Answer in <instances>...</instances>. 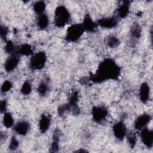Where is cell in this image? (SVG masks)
<instances>
[{
	"instance_id": "20",
	"label": "cell",
	"mask_w": 153,
	"mask_h": 153,
	"mask_svg": "<svg viewBox=\"0 0 153 153\" xmlns=\"http://www.w3.org/2000/svg\"><path fill=\"white\" fill-rule=\"evenodd\" d=\"M3 124L6 128H10L14 124V120L10 112H5L3 116Z\"/></svg>"
},
{
	"instance_id": "10",
	"label": "cell",
	"mask_w": 153,
	"mask_h": 153,
	"mask_svg": "<svg viewBox=\"0 0 153 153\" xmlns=\"http://www.w3.org/2000/svg\"><path fill=\"white\" fill-rule=\"evenodd\" d=\"M112 130L115 137L120 140H122L126 136V127L123 121L115 123L113 126Z\"/></svg>"
},
{
	"instance_id": "22",
	"label": "cell",
	"mask_w": 153,
	"mask_h": 153,
	"mask_svg": "<svg viewBox=\"0 0 153 153\" xmlns=\"http://www.w3.org/2000/svg\"><path fill=\"white\" fill-rule=\"evenodd\" d=\"M79 100V96H78V93L76 91H74L71 95L70 96L69 98V102L68 104L71 106V109L72 107L78 106V102Z\"/></svg>"
},
{
	"instance_id": "14",
	"label": "cell",
	"mask_w": 153,
	"mask_h": 153,
	"mask_svg": "<svg viewBox=\"0 0 153 153\" xmlns=\"http://www.w3.org/2000/svg\"><path fill=\"white\" fill-rule=\"evenodd\" d=\"M51 123V120L48 115L42 114L39 121V129L42 133H45L49 128Z\"/></svg>"
},
{
	"instance_id": "29",
	"label": "cell",
	"mask_w": 153,
	"mask_h": 153,
	"mask_svg": "<svg viewBox=\"0 0 153 153\" xmlns=\"http://www.w3.org/2000/svg\"><path fill=\"white\" fill-rule=\"evenodd\" d=\"M19 143L15 136H13L10 140V145H9V149L10 150H16L19 146Z\"/></svg>"
},
{
	"instance_id": "30",
	"label": "cell",
	"mask_w": 153,
	"mask_h": 153,
	"mask_svg": "<svg viewBox=\"0 0 153 153\" xmlns=\"http://www.w3.org/2000/svg\"><path fill=\"white\" fill-rule=\"evenodd\" d=\"M53 141L50 147V151L51 152H57L59 149V139H53Z\"/></svg>"
},
{
	"instance_id": "7",
	"label": "cell",
	"mask_w": 153,
	"mask_h": 153,
	"mask_svg": "<svg viewBox=\"0 0 153 153\" xmlns=\"http://www.w3.org/2000/svg\"><path fill=\"white\" fill-rule=\"evenodd\" d=\"M97 26L103 28L111 29L115 27L118 24V17L116 16H111L100 19L97 22Z\"/></svg>"
},
{
	"instance_id": "15",
	"label": "cell",
	"mask_w": 153,
	"mask_h": 153,
	"mask_svg": "<svg viewBox=\"0 0 153 153\" xmlns=\"http://www.w3.org/2000/svg\"><path fill=\"white\" fill-rule=\"evenodd\" d=\"M130 3L128 1H125L122 2V4L119 6L117 9V15L119 17L123 19L126 17L129 13Z\"/></svg>"
},
{
	"instance_id": "9",
	"label": "cell",
	"mask_w": 153,
	"mask_h": 153,
	"mask_svg": "<svg viewBox=\"0 0 153 153\" xmlns=\"http://www.w3.org/2000/svg\"><path fill=\"white\" fill-rule=\"evenodd\" d=\"M151 120V117L149 114L144 113L137 117L134 121V128L137 130H142L146 127V126Z\"/></svg>"
},
{
	"instance_id": "4",
	"label": "cell",
	"mask_w": 153,
	"mask_h": 153,
	"mask_svg": "<svg viewBox=\"0 0 153 153\" xmlns=\"http://www.w3.org/2000/svg\"><path fill=\"white\" fill-rule=\"evenodd\" d=\"M47 61V56L45 53L41 51L32 54L29 62V67L32 70L42 69Z\"/></svg>"
},
{
	"instance_id": "26",
	"label": "cell",
	"mask_w": 153,
	"mask_h": 153,
	"mask_svg": "<svg viewBox=\"0 0 153 153\" xmlns=\"http://www.w3.org/2000/svg\"><path fill=\"white\" fill-rule=\"evenodd\" d=\"M127 141L130 147L132 149L134 148L137 141V137L136 134L133 132L129 133L127 135Z\"/></svg>"
},
{
	"instance_id": "5",
	"label": "cell",
	"mask_w": 153,
	"mask_h": 153,
	"mask_svg": "<svg viewBox=\"0 0 153 153\" xmlns=\"http://www.w3.org/2000/svg\"><path fill=\"white\" fill-rule=\"evenodd\" d=\"M91 115L93 120L96 123H102L108 115V110L104 106H95L92 108Z\"/></svg>"
},
{
	"instance_id": "24",
	"label": "cell",
	"mask_w": 153,
	"mask_h": 153,
	"mask_svg": "<svg viewBox=\"0 0 153 153\" xmlns=\"http://www.w3.org/2000/svg\"><path fill=\"white\" fill-rule=\"evenodd\" d=\"M5 51L10 55L17 53V48L11 41H8L6 42L5 45Z\"/></svg>"
},
{
	"instance_id": "27",
	"label": "cell",
	"mask_w": 153,
	"mask_h": 153,
	"mask_svg": "<svg viewBox=\"0 0 153 153\" xmlns=\"http://www.w3.org/2000/svg\"><path fill=\"white\" fill-rule=\"evenodd\" d=\"M69 111H71V106L68 104V103L66 104L60 105L57 108V112H58L59 115H61V116L64 115L66 112H68Z\"/></svg>"
},
{
	"instance_id": "28",
	"label": "cell",
	"mask_w": 153,
	"mask_h": 153,
	"mask_svg": "<svg viewBox=\"0 0 153 153\" xmlns=\"http://www.w3.org/2000/svg\"><path fill=\"white\" fill-rule=\"evenodd\" d=\"M12 87H13V84L10 81H8V80L5 81L3 82V84H2V86L1 88V93H5L10 91Z\"/></svg>"
},
{
	"instance_id": "16",
	"label": "cell",
	"mask_w": 153,
	"mask_h": 153,
	"mask_svg": "<svg viewBox=\"0 0 153 153\" xmlns=\"http://www.w3.org/2000/svg\"><path fill=\"white\" fill-rule=\"evenodd\" d=\"M141 33L142 29L140 25L137 23H133L130 30V35L131 38L133 39L137 40L140 38Z\"/></svg>"
},
{
	"instance_id": "23",
	"label": "cell",
	"mask_w": 153,
	"mask_h": 153,
	"mask_svg": "<svg viewBox=\"0 0 153 153\" xmlns=\"http://www.w3.org/2000/svg\"><path fill=\"white\" fill-rule=\"evenodd\" d=\"M49 90V87L47 82L42 81L38 86L37 91L41 96H45Z\"/></svg>"
},
{
	"instance_id": "21",
	"label": "cell",
	"mask_w": 153,
	"mask_h": 153,
	"mask_svg": "<svg viewBox=\"0 0 153 153\" xmlns=\"http://www.w3.org/2000/svg\"><path fill=\"white\" fill-rule=\"evenodd\" d=\"M120 44L119 39L115 36H109L106 39V44L109 47L115 48L118 47Z\"/></svg>"
},
{
	"instance_id": "17",
	"label": "cell",
	"mask_w": 153,
	"mask_h": 153,
	"mask_svg": "<svg viewBox=\"0 0 153 153\" xmlns=\"http://www.w3.org/2000/svg\"><path fill=\"white\" fill-rule=\"evenodd\" d=\"M17 53L19 55L20 54L22 56L32 55L33 49L30 45L27 44H25L17 48Z\"/></svg>"
},
{
	"instance_id": "3",
	"label": "cell",
	"mask_w": 153,
	"mask_h": 153,
	"mask_svg": "<svg viewBox=\"0 0 153 153\" xmlns=\"http://www.w3.org/2000/svg\"><path fill=\"white\" fill-rule=\"evenodd\" d=\"M84 32L85 30L82 24H74L68 28L65 39L68 42H76L80 39Z\"/></svg>"
},
{
	"instance_id": "19",
	"label": "cell",
	"mask_w": 153,
	"mask_h": 153,
	"mask_svg": "<svg viewBox=\"0 0 153 153\" xmlns=\"http://www.w3.org/2000/svg\"><path fill=\"white\" fill-rule=\"evenodd\" d=\"M45 3L43 1H38L34 3L33 5V8L34 11L39 15L44 14V12L45 10Z\"/></svg>"
},
{
	"instance_id": "1",
	"label": "cell",
	"mask_w": 153,
	"mask_h": 153,
	"mask_svg": "<svg viewBox=\"0 0 153 153\" xmlns=\"http://www.w3.org/2000/svg\"><path fill=\"white\" fill-rule=\"evenodd\" d=\"M121 69L118 64L112 59L106 58L99 64L96 72L90 75V81L100 83L110 79H117Z\"/></svg>"
},
{
	"instance_id": "8",
	"label": "cell",
	"mask_w": 153,
	"mask_h": 153,
	"mask_svg": "<svg viewBox=\"0 0 153 153\" xmlns=\"http://www.w3.org/2000/svg\"><path fill=\"white\" fill-rule=\"evenodd\" d=\"M140 133V138L143 143L148 148L153 145V131L147 127L143 128Z\"/></svg>"
},
{
	"instance_id": "32",
	"label": "cell",
	"mask_w": 153,
	"mask_h": 153,
	"mask_svg": "<svg viewBox=\"0 0 153 153\" xmlns=\"http://www.w3.org/2000/svg\"><path fill=\"white\" fill-rule=\"evenodd\" d=\"M7 107V102L5 99L1 100L0 103V110L1 113H5L6 112V109Z\"/></svg>"
},
{
	"instance_id": "25",
	"label": "cell",
	"mask_w": 153,
	"mask_h": 153,
	"mask_svg": "<svg viewBox=\"0 0 153 153\" xmlns=\"http://www.w3.org/2000/svg\"><path fill=\"white\" fill-rule=\"evenodd\" d=\"M20 91L23 95H28L31 93L32 85L29 81H26L23 82L21 87Z\"/></svg>"
},
{
	"instance_id": "12",
	"label": "cell",
	"mask_w": 153,
	"mask_h": 153,
	"mask_svg": "<svg viewBox=\"0 0 153 153\" xmlns=\"http://www.w3.org/2000/svg\"><path fill=\"white\" fill-rule=\"evenodd\" d=\"M82 25L85 30V31H87L88 32H93L95 31L97 25L96 22H94L89 14H85Z\"/></svg>"
},
{
	"instance_id": "11",
	"label": "cell",
	"mask_w": 153,
	"mask_h": 153,
	"mask_svg": "<svg viewBox=\"0 0 153 153\" xmlns=\"http://www.w3.org/2000/svg\"><path fill=\"white\" fill-rule=\"evenodd\" d=\"M150 95V88L149 84L146 82H143L139 89V98L140 101L145 103L149 99Z\"/></svg>"
},
{
	"instance_id": "6",
	"label": "cell",
	"mask_w": 153,
	"mask_h": 153,
	"mask_svg": "<svg viewBox=\"0 0 153 153\" xmlns=\"http://www.w3.org/2000/svg\"><path fill=\"white\" fill-rule=\"evenodd\" d=\"M19 60H20L19 56L17 53L11 54L5 62V63H4L5 70L7 72H12L18 66Z\"/></svg>"
},
{
	"instance_id": "31",
	"label": "cell",
	"mask_w": 153,
	"mask_h": 153,
	"mask_svg": "<svg viewBox=\"0 0 153 153\" xmlns=\"http://www.w3.org/2000/svg\"><path fill=\"white\" fill-rule=\"evenodd\" d=\"M0 30H1V32H0L1 38L2 39L6 38V36L8 35V27L6 26H5V25H1Z\"/></svg>"
},
{
	"instance_id": "13",
	"label": "cell",
	"mask_w": 153,
	"mask_h": 153,
	"mask_svg": "<svg viewBox=\"0 0 153 153\" xmlns=\"http://www.w3.org/2000/svg\"><path fill=\"white\" fill-rule=\"evenodd\" d=\"M14 130L19 135H26L29 130V124L26 121H20L14 126Z\"/></svg>"
},
{
	"instance_id": "2",
	"label": "cell",
	"mask_w": 153,
	"mask_h": 153,
	"mask_svg": "<svg viewBox=\"0 0 153 153\" xmlns=\"http://www.w3.org/2000/svg\"><path fill=\"white\" fill-rule=\"evenodd\" d=\"M71 15L64 5L58 6L54 11V24L58 27H62L70 20Z\"/></svg>"
},
{
	"instance_id": "18",
	"label": "cell",
	"mask_w": 153,
	"mask_h": 153,
	"mask_svg": "<svg viewBox=\"0 0 153 153\" xmlns=\"http://www.w3.org/2000/svg\"><path fill=\"white\" fill-rule=\"evenodd\" d=\"M49 23V20L48 16L45 14H42L38 16L37 19L36 24L38 27L40 29H45L47 27Z\"/></svg>"
}]
</instances>
